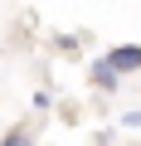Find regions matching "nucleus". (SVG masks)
I'll return each instance as SVG.
<instances>
[{
  "mask_svg": "<svg viewBox=\"0 0 141 146\" xmlns=\"http://www.w3.org/2000/svg\"><path fill=\"white\" fill-rule=\"evenodd\" d=\"M102 63L117 73V78H122V73H136V68H141V44H117Z\"/></svg>",
  "mask_w": 141,
  "mask_h": 146,
  "instance_id": "1",
  "label": "nucleus"
},
{
  "mask_svg": "<svg viewBox=\"0 0 141 146\" xmlns=\"http://www.w3.org/2000/svg\"><path fill=\"white\" fill-rule=\"evenodd\" d=\"M93 83H97V88H117V73H112L107 63H93Z\"/></svg>",
  "mask_w": 141,
  "mask_h": 146,
  "instance_id": "2",
  "label": "nucleus"
},
{
  "mask_svg": "<svg viewBox=\"0 0 141 146\" xmlns=\"http://www.w3.org/2000/svg\"><path fill=\"white\" fill-rule=\"evenodd\" d=\"M0 146H34V141H29V131H24V127H15V131L0 141Z\"/></svg>",
  "mask_w": 141,
  "mask_h": 146,
  "instance_id": "3",
  "label": "nucleus"
}]
</instances>
